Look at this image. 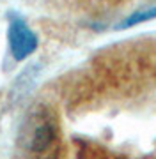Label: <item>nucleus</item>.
I'll return each instance as SVG.
<instances>
[{
  "label": "nucleus",
  "instance_id": "1",
  "mask_svg": "<svg viewBox=\"0 0 156 159\" xmlns=\"http://www.w3.org/2000/svg\"><path fill=\"white\" fill-rule=\"evenodd\" d=\"M7 41H9V50L14 60H25L30 57L37 48V37L32 32L27 21L21 16L12 12L9 16V30H7Z\"/></svg>",
  "mask_w": 156,
  "mask_h": 159
},
{
  "label": "nucleus",
  "instance_id": "2",
  "mask_svg": "<svg viewBox=\"0 0 156 159\" xmlns=\"http://www.w3.org/2000/svg\"><path fill=\"white\" fill-rule=\"evenodd\" d=\"M156 18V2L154 4H147V6L140 7L139 11L131 12L130 16H126L121 23H117L116 29L117 30H126V29H131V27H137L140 23H145V21H151Z\"/></svg>",
  "mask_w": 156,
  "mask_h": 159
},
{
  "label": "nucleus",
  "instance_id": "3",
  "mask_svg": "<svg viewBox=\"0 0 156 159\" xmlns=\"http://www.w3.org/2000/svg\"><path fill=\"white\" fill-rule=\"evenodd\" d=\"M53 136H55V133H53L52 122L43 120V122H39V124L34 127V131H32L30 147L34 148V150H45V148L53 142Z\"/></svg>",
  "mask_w": 156,
  "mask_h": 159
}]
</instances>
